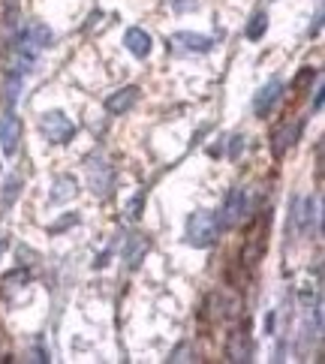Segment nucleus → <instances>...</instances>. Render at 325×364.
Wrapping results in <instances>:
<instances>
[{
	"label": "nucleus",
	"instance_id": "f257e3e1",
	"mask_svg": "<svg viewBox=\"0 0 325 364\" xmlns=\"http://www.w3.org/2000/svg\"><path fill=\"white\" fill-rule=\"evenodd\" d=\"M220 217L214 211H193L187 217V232H184V241L190 247H196V250H205V247H211L220 235Z\"/></svg>",
	"mask_w": 325,
	"mask_h": 364
},
{
	"label": "nucleus",
	"instance_id": "f03ea898",
	"mask_svg": "<svg viewBox=\"0 0 325 364\" xmlns=\"http://www.w3.org/2000/svg\"><path fill=\"white\" fill-rule=\"evenodd\" d=\"M51 40H55V33H51V28L46 21H28L24 24V31L18 33V46H16V55L24 58V60H36V55H40L43 48L51 46Z\"/></svg>",
	"mask_w": 325,
	"mask_h": 364
},
{
	"label": "nucleus",
	"instance_id": "7ed1b4c3",
	"mask_svg": "<svg viewBox=\"0 0 325 364\" xmlns=\"http://www.w3.org/2000/svg\"><path fill=\"white\" fill-rule=\"evenodd\" d=\"M40 129L43 136L51 141V145H67V141L75 136V124L67 112H43L40 114Z\"/></svg>",
	"mask_w": 325,
	"mask_h": 364
},
{
	"label": "nucleus",
	"instance_id": "20e7f679",
	"mask_svg": "<svg viewBox=\"0 0 325 364\" xmlns=\"http://www.w3.org/2000/svg\"><path fill=\"white\" fill-rule=\"evenodd\" d=\"M250 214V202H247V190L244 187H235V190H229V196L223 202V211H220V226L223 229H232V226H238L241 220Z\"/></svg>",
	"mask_w": 325,
	"mask_h": 364
},
{
	"label": "nucleus",
	"instance_id": "39448f33",
	"mask_svg": "<svg viewBox=\"0 0 325 364\" xmlns=\"http://www.w3.org/2000/svg\"><path fill=\"white\" fill-rule=\"evenodd\" d=\"M302 129H304V118L283 121V124L275 129V136H271V154H275V160H283V157H286V151H289L295 141H298Z\"/></svg>",
	"mask_w": 325,
	"mask_h": 364
},
{
	"label": "nucleus",
	"instance_id": "423d86ee",
	"mask_svg": "<svg viewBox=\"0 0 325 364\" xmlns=\"http://www.w3.org/2000/svg\"><path fill=\"white\" fill-rule=\"evenodd\" d=\"M139 97H142V90L136 85H127V87L114 90V94L106 97V112L109 114H127L139 102Z\"/></svg>",
	"mask_w": 325,
	"mask_h": 364
},
{
	"label": "nucleus",
	"instance_id": "0eeeda50",
	"mask_svg": "<svg viewBox=\"0 0 325 364\" xmlns=\"http://www.w3.org/2000/svg\"><path fill=\"white\" fill-rule=\"evenodd\" d=\"M124 46H127V51H129L133 58L145 60V58L151 55V48H154V40H151V33H148L145 28H129V31L124 33Z\"/></svg>",
	"mask_w": 325,
	"mask_h": 364
},
{
	"label": "nucleus",
	"instance_id": "6e6552de",
	"mask_svg": "<svg viewBox=\"0 0 325 364\" xmlns=\"http://www.w3.org/2000/svg\"><path fill=\"white\" fill-rule=\"evenodd\" d=\"M280 94H283V82L280 79H271L265 87H259V94L253 100V112L259 114V118H265V114L275 109V102L280 100Z\"/></svg>",
	"mask_w": 325,
	"mask_h": 364
},
{
	"label": "nucleus",
	"instance_id": "1a4fd4ad",
	"mask_svg": "<svg viewBox=\"0 0 325 364\" xmlns=\"http://www.w3.org/2000/svg\"><path fill=\"white\" fill-rule=\"evenodd\" d=\"M18 139H21V124H18V118H12V114L0 118V148H4L6 157H12V154L18 151Z\"/></svg>",
	"mask_w": 325,
	"mask_h": 364
},
{
	"label": "nucleus",
	"instance_id": "9d476101",
	"mask_svg": "<svg viewBox=\"0 0 325 364\" xmlns=\"http://www.w3.org/2000/svg\"><path fill=\"white\" fill-rule=\"evenodd\" d=\"M148 250H151V241L145 235H139V232H136V235H129L127 238V247H124V262H127V268L136 271L142 259L148 256Z\"/></svg>",
	"mask_w": 325,
	"mask_h": 364
},
{
	"label": "nucleus",
	"instance_id": "9b49d317",
	"mask_svg": "<svg viewBox=\"0 0 325 364\" xmlns=\"http://www.w3.org/2000/svg\"><path fill=\"white\" fill-rule=\"evenodd\" d=\"M75 193H79V181L73 175H58L55 184H51V193H48V205H63L70 202Z\"/></svg>",
	"mask_w": 325,
	"mask_h": 364
},
{
	"label": "nucleus",
	"instance_id": "f8f14e48",
	"mask_svg": "<svg viewBox=\"0 0 325 364\" xmlns=\"http://www.w3.org/2000/svg\"><path fill=\"white\" fill-rule=\"evenodd\" d=\"M226 355L229 361H250L253 358V341H250V334L247 331H235L229 337V343H226Z\"/></svg>",
	"mask_w": 325,
	"mask_h": 364
},
{
	"label": "nucleus",
	"instance_id": "ddd939ff",
	"mask_svg": "<svg viewBox=\"0 0 325 364\" xmlns=\"http://www.w3.org/2000/svg\"><path fill=\"white\" fill-rule=\"evenodd\" d=\"M172 43H181L187 51H211L214 48V40L211 36H205V33H175L172 36Z\"/></svg>",
	"mask_w": 325,
	"mask_h": 364
},
{
	"label": "nucleus",
	"instance_id": "4468645a",
	"mask_svg": "<svg viewBox=\"0 0 325 364\" xmlns=\"http://www.w3.org/2000/svg\"><path fill=\"white\" fill-rule=\"evenodd\" d=\"M90 187H94L100 196H106L109 187H112V166L106 163H90Z\"/></svg>",
	"mask_w": 325,
	"mask_h": 364
},
{
	"label": "nucleus",
	"instance_id": "2eb2a0df",
	"mask_svg": "<svg viewBox=\"0 0 325 364\" xmlns=\"http://www.w3.org/2000/svg\"><path fill=\"white\" fill-rule=\"evenodd\" d=\"M21 190H24V181H21L18 175H9V178L4 181V190H0V205L12 208V205H16V199L21 196Z\"/></svg>",
	"mask_w": 325,
	"mask_h": 364
},
{
	"label": "nucleus",
	"instance_id": "dca6fc26",
	"mask_svg": "<svg viewBox=\"0 0 325 364\" xmlns=\"http://www.w3.org/2000/svg\"><path fill=\"white\" fill-rule=\"evenodd\" d=\"M265 31H268V12H256V16L250 18V24H247V31H244V36L250 43H259L265 36Z\"/></svg>",
	"mask_w": 325,
	"mask_h": 364
},
{
	"label": "nucleus",
	"instance_id": "f3484780",
	"mask_svg": "<svg viewBox=\"0 0 325 364\" xmlns=\"http://www.w3.org/2000/svg\"><path fill=\"white\" fill-rule=\"evenodd\" d=\"M314 79H316V70H310V67H307V70H302V73L295 75V82H292V90H302L304 85H310Z\"/></svg>",
	"mask_w": 325,
	"mask_h": 364
},
{
	"label": "nucleus",
	"instance_id": "a211bd4d",
	"mask_svg": "<svg viewBox=\"0 0 325 364\" xmlns=\"http://www.w3.org/2000/svg\"><path fill=\"white\" fill-rule=\"evenodd\" d=\"M142 208H145V190H142V193H136V196H133V202L127 205V217H133V220H136Z\"/></svg>",
	"mask_w": 325,
	"mask_h": 364
},
{
	"label": "nucleus",
	"instance_id": "6ab92c4d",
	"mask_svg": "<svg viewBox=\"0 0 325 364\" xmlns=\"http://www.w3.org/2000/svg\"><path fill=\"white\" fill-rule=\"evenodd\" d=\"M75 223H79V214H73V217H63L60 223H51V226H48V232H51V235H58L60 229H70V226H75Z\"/></svg>",
	"mask_w": 325,
	"mask_h": 364
},
{
	"label": "nucleus",
	"instance_id": "aec40b11",
	"mask_svg": "<svg viewBox=\"0 0 325 364\" xmlns=\"http://www.w3.org/2000/svg\"><path fill=\"white\" fill-rule=\"evenodd\" d=\"M241 151H244V136H232V139H229V157L235 160Z\"/></svg>",
	"mask_w": 325,
	"mask_h": 364
},
{
	"label": "nucleus",
	"instance_id": "412c9836",
	"mask_svg": "<svg viewBox=\"0 0 325 364\" xmlns=\"http://www.w3.org/2000/svg\"><path fill=\"white\" fill-rule=\"evenodd\" d=\"M169 4H172L175 12H187V9L196 6V0H169Z\"/></svg>",
	"mask_w": 325,
	"mask_h": 364
},
{
	"label": "nucleus",
	"instance_id": "4be33fe9",
	"mask_svg": "<svg viewBox=\"0 0 325 364\" xmlns=\"http://www.w3.org/2000/svg\"><path fill=\"white\" fill-rule=\"evenodd\" d=\"M322 94H325V90H322V85H319V87H316V97H314V112L322 109Z\"/></svg>",
	"mask_w": 325,
	"mask_h": 364
},
{
	"label": "nucleus",
	"instance_id": "5701e85b",
	"mask_svg": "<svg viewBox=\"0 0 325 364\" xmlns=\"http://www.w3.org/2000/svg\"><path fill=\"white\" fill-rule=\"evenodd\" d=\"M6 247H9V238H6V235H0V259H4V253H6Z\"/></svg>",
	"mask_w": 325,
	"mask_h": 364
}]
</instances>
